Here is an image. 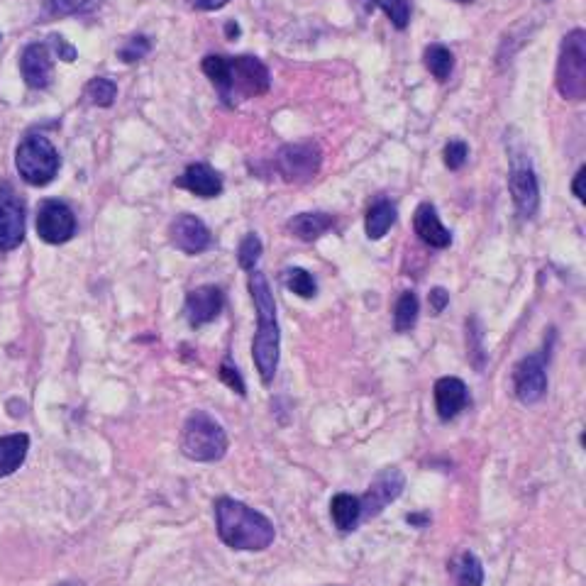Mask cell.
I'll use <instances>...</instances> for the list:
<instances>
[{"label":"cell","instance_id":"cell-3","mask_svg":"<svg viewBox=\"0 0 586 586\" xmlns=\"http://www.w3.org/2000/svg\"><path fill=\"white\" fill-rule=\"evenodd\" d=\"M250 293L257 311V335L252 340V357L257 364V372L262 384H272L279 369V352H281V333L276 323V301L272 286L262 272L250 274Z\"/></svg>","mask_w":586,"mask_h":586},{"label":"cell","instance_id":"cell-9","mask_svg":"<svg viewBox=\"0 0 586 586\" xmlns=\"http://www.w3.org/2000/svg\"><path fill=\"white\" fill-rule=\"evenodd\" d=\"M25 242V203L18 191L0 181V252H13Z\"/></svg>","mask_w":586,"mask_h":586},{"label":"cell","instance_id":"cell-39","mask_svg":"<svg viewBox=\"0 0 586 586\" xmlns=\"http://www.w3.org/2000/svg\"><path fill=\"white\" fill-rule=\"evenodd\" d=\"M240 25H237L235 20H228L225 22V37H228V40H237V37H240Z\"/></svg>","mask_w":586,"mask_h":586},{"label":"cell","instance_id":"cell-33","mask_svg":"<svg viewBox=\"0 0 586 586\" xmlns=\"http://www.w3.org/2000/svg\"><path fill=\"white\" fill-rule=\"evenodd\" d=\"M469 157V147L464 145L460 140H452L447 142L445 152H442V159H445V167L450 171H457L464 167V162H467Z\"/></svg>","mask_w":586,"mask_h":586},{"label":"cell","instance_id":"cell-5","mask_svg":"<svg viewBox=\"0 0 586 586\" xmlns=\"http://www.w3.org/2000/svg\"><path fill=\"white\" fill-rule=\"evenodd\" d=\"M15 167H18V174L25 184L42 189L57 179L62 159H59L57 147L49 142V137L30 132L15 149Z\"/></svg>","mask_w":586,"mask_h":586},{"label":"cell","instance_id":"cell-19","mask_svg":"<svg viewBox=\"0 0 586 586\" xmlns=\"http://www.w3.org/2000/svg\"><path fill=\"white\" fill-rule=\"evenodd\" d=\"M27 452H30V435H3V438H0V479L18 472L27 460Z\"/></svg>","mask_w":586,"mask_h":586},{"label":"cell","instance_id":"cell-28","mask_svg":"<svg viewBox=\"0 0 586 586\" xmlns=\"http://www.w3.org/2000/svg\"><path fill=\"white\" fill-rule=\"evenodd\" d=\"M52 15H91L101 8V0H44Z\"/></svg>","mask_w":586,"mask_h":586},{"label":"cell","instance_id":"cell-12","mask_svg":"<svg viewBox=\"0 0 586 586\" xmlns=\"http://www.w3.org/2000/svg\"><path fill=\"white\" fill-rule=\"evenodd\" d=\"M403 489H406V477H403L401 469H381L377 477L372 479V484H369L367 494L359 499V503H362V518H367V521L369 518H377L389 503H394L403 494Z\"/></svg>","mask_w":586,"mask_h":586},{"label":"cell","instance_id":"cell-17","mask_svg":"<svg viewBox=\"0 0 586 586\" xmlns=\"http://www.w3.org/2000/svg\"><path fill=\"white\" fill-rule=\"evenodd\" d=\"M413 228H416V235L428 247L447 250L452 245V232L440 223V215L433 203H420L416 215H413Z\"/></svg>","mask_w":586,"mask_h":586},{"label":"cell","instance_id":"cell-23","mask_svg":"<svg viewBox=\"0 0 586 586\" xmlns=\"http://www.w3.org/2000/svg\"><path fill=\"white\" fill-rule=\"evenodd\" d=\"M423 62L425 69H428L438 81L450 79L452 69H455V57H452V52L445 44H430L423 54Z\"/></svg>","mask_w":586,"mask_h":586},{"label":"cell","instance_id":"cell-42","mask_svg":"<svg viewBox=\"0 0 586 586\" xmlns=\"http://www.w3.org/2000/svg\"><path fill=\"white\" fill-rule=\"evenodd\" d=\"M457 3H474V0H457Z\"/></svg>","mask_w":586,"mask_h":586},{"label":"cell","instance_id":"cell-2","mask_svg":"<svg viewBox=\"0 0 586 586\" xmlns=\"http://www.w3.org/2000/svg\"><path fill=\"white\" fill-rule=\"evenodd\" d=\"M215 528L220 540L232 550L262 552L276 538L274 523L264 513L228 496L215 501Z\"/></svg>","mask_w":586,"mask_h":586},{"label":"cell","instance_id":"cell-16","mask_svg":"<svg viewBox=\"0 0 586 586\" xmlns=\"http://www.w3.org/2000/svg\"><path fill=\"white\" fill-rule=\"evenodd\" d=\"M469 389L462 379L442 377L435 381V411L440 420H452L467 408Z\"/></svg>","mask_w":586,"mask_h":586},{"label":"cell","instance_id":"cell-25","mask_svg":"<svg viewBox=\"0 0 586 586\" xmlns=\"http://www.w3.org/2000/svg\"><path fill=\"white\" fill-rule=\"evenodd\" d=\"M457 586H482L484 584V565L474 552H462L455 565Z\"/></svg>","mask_w":586,"mask_h":586},{"label":"cell","instance_id":"cell-38","mask_svg":"<svg viewBox=\"0 0 586 586\" xmlns=\"http://www.w3.org/2000/svg\"><path fill=\"white\" fill-rule=\"evenodd\" d=\"M584 179H586V167H582L577 171V176H574V184H572V191H574V196H577V201H586V196H584Z\"/></svg>","mask_w":586,"mask_h":586},{"label":"cell","instance_id":"cell-8","mask_svg":"<svg viewBox=\"0 0 586 586\" xmlns=\"http://www.w3.org/2000/svg\"><path fill=\"white\" fill-rule=\"evenodd\" d=\"M508 189H511L513 203L516 210L525 220L535 218L540 208V186L538 176H535L530 159L523 154H513L511 157V174H508Z\"/></svg>","mask_w":586,"mask_h":586},{"label":"cell","instance_id":"cell-40","mask_svg":"<svg viewBox=\"0 0 586 586\" xmlns=\"http://www.w3.org/2000/svg\"><path fill=\"white\" fill-rule=\"evenodd\" d=\"M362 3H364V10H367V13H369V10L377 8V0H362Z\"/></svg>","mask_w":586,"mask_h":586},{"label":"cell","instance_id":"cell-20","mask_svg":"<svg viewBox=\"0 0 586 586\" xmlns=\"http://www.w3.org/2000/svg\"><path fill=\"white\" fill-rule=\"evenodd\" d=\"M335 225V218L328 213H298L289 220V232L293 237L303 242H313L318 237H323L325 232Z\"/></svg>","mask_w":586,"mask_h":586},{"label":"cell","instance_id":"cell-22","mask_svg":"<svg viewBox=\"0 0 586 586\" xmlns=\"http://www.w3.org/2000/svg\"><path fill=\"white\" fill-rule=\"evenodd\" d=\"M396 206L391 201L374 203L372 208L367 210V220H364V230H367L369 240H381L391 228L396 225Z\"/></svg>","mask_w":586,"mask_h":586},{"label":"cell","instance_id":"cell-26","mask_svg":"<svg viewBox=\"0 0 586 586\" xmlns=\"http://www.w3.org/2000/svg\"><path fill=\"white\" fill-rule=\"evenodd\" d=\"M84 98L91 105H96V108H110L115 98H118V86H115V81L105 79V76H96V79L86 84Z\"/></svg>","mask_w":586,"mask_h":586},{"label":"cell","instance_id":"cell-15","mask_svg":"<svg viewBox=\"0 0 586 586\" xmlns=\"http://www.w3.org/2000/svg\"><path fill=\"white\" fill-rule=\"evenodd\" d=\"M52 49L44 42H32L22 49L20 54V74L25 79V84L35 91H44L52 84Z\"/></svg>","mask_w":586,"mask_h":586},{"label":"cell","instance_id":"cell-6","mask_svg":"<svg viewBox=\"0 0 586 586\" xmlns=\"http://www.w3.org/2000/svg\"><path fill=\"white\" fill-rule=\"evenodd\" d=\"M557 91L565 101H582L586 96V32L572 30L565 35L557 59Z\"/></svg>","mask_w":586,"mask_h":586},{"label":"cell","instance_id":"cell-13","mask_svg":"<svg viewBox=\"0 0 586 586\" xmlns=\"http://www.w3.org/2000/svg\"><path fill=\"white\" fill-rule=\"evenodd\" d=\"M225 308V293L218 286H198V289L189 291L184 303L186 320H189L191 328H203V325L213 323Z\"/></svg>","mask_w":586,"mask_h":586},{"label":"cell","instance_id":"cell-34","mask_svg":"<svg viewBox=\"0 0 586 586\" xmlns=\"http://www.w3.org/2000/svg\"><path fill=\"white\" fill-rule=\"evenodd\" d=\"M220 379H223L225 384H228L232 391H237V394H240V396L247 394V391H245V381H242L240 369H237L235 364L230 362V359H225V362L220 364Z\"/></svg>","mask_w":586,"mask_h":586},{"label":"cell","instance_id":"cell-11","mask_svg":"<svg viewBox=\"0 0 586 586\" xmlns=\"http://www.w3.org/2000/svg\"><path fill=\"white\" fill-rule=\"evenodd\" d=\"M37 235L47 245H64L76 235V215L64 201H44L37 210Z\"/></svg>","mask_w":586,"mask_h":586},{"label":"cell","instance_id":"cell-10","mask_svg":"<svg viewBox=\"0 0 586 586\" xmlns=\"http://www.w3.org/2000/svg\"><path fill=\"white\" fill-rule=\"evenodd\" d=\"M513 394L525 406L543 401L547 394V359L543 352L523 357L513 369Z\"/></svg>","mask_w":586,"mask_h":586},{"label":"cell","instance_id":"cell-18","mask_svg":"<svg viewBox=\"0 0 586 586\" xmlns=\"http://www.w3.org/2000/svg\"><path fill=\"white\" fill-rule=\"evenodd\" d=\"M174 184L198 198H215L223 193V176L210 169L208 164H191Z\"/></svg>","mask_w":586,"mask_h":586},{"label":"cell","instance_id":"cell-1","mask_svg":"<svg viewBox=\"0 0 586 586\" xmlns=\"http://www.w3.org/2000/svg\"><path fill=\"white\" fill-rule=\"evenodd\" d=\"M201 66L203 74L208 76L210 84L218 88L220 98L228 105H235L242 98L264 96L272 86L267 66L257 57H250V54H242V57L208 54Z\"/></svg>","mask_w":586,"mask_h":586},{"label":"cell","instance_id":"cell-35","mask_svg":"<svg viewBox=\"0 0 586 586\" xmlns=\"http://www.w3.org/2000/svg\"><path fill=\"white\" fill-rule=\"evenodd\" d=\"M49 47L54 49V54H57L59 59H62V62H76V57H79V52H76V47L74 44H69L64 40L62 35H52L49 37Z\"/></svg>","mask_w":586,"mask_h":586},{"label":"cell","instance_id":"cell-37","mask_svg":"<svg viewBox=\"0 0 586 586\" xmlns=\"http://www.w3.org/2000/svg\"><path fill=\"white\" fill-rule=\"evenodd\" d=\"M193 10H203V13H210V10H220L230 3V0H186Z\"/></svg>","mask_w":586,"mask_h":586},{"label":"cell","instance_id":"cell-36","mask_svg":"<svg viewBox=\"0 0 586 586\" xmlns=\"http://www.w3.org/2000/svg\"><path fill=\"white\" fill-rule=\"evenodd\" d=\"M428 303H430V308H433V313L440 315L447 308V303H450V293H447L445 289H440V286H438V289L430 291Z\"/></svg>","mask_w":586,"mask_h":586},{"label":"cell","instance_id":"cell-41","mask_svg":"<svg viewBox=\"0 0 586 586\" xmlns=\"http://www.w3.org/2000/svg\"><path fill=\"white\" fill-rule=\"evenodd\" d=\"M59 586H84L81 582H64V584H59Z\"/></svg>","mask_w":586,"mask_h":586},{"label":"cell","instance_id":"cell-32","mask_svg":"<svg viewBox=\"0 0 586 586\" xmlns=\"http://www.w3.org/2000/svg\"><path fill=\"white\" fill-rule=\"evenodd\" d=\"M484 333L482 328H479V320L472 318L467 323V347H469V355H472L474 364H477V369L484 367Z\"/></svg>","mask_w":586,"mask_h":586},{"label":"cell","instance_id":"cell-21","mask_svg":"<svg viewBox=\"0 0 586 586\" xmlns=\"http://www.w3.org/2000/svg\"><path fill=\"white\" fill-rule=\"evenodd\" d=\"M330 516H333L337 530L350 533L362 521V503L352 494H335L330 501Z\"/></svg>","mask_w":586,"mask_h":586},{"label":"cell","instance_id":"cell-14","mask_svg":"<svg viewBox=\"0 0 586 586\" xmlns=\"http://www.w3.org/2000/svg\"><path fill=\"white\" fill-rule=\"evenodd\" d=\"M169 240L176 250L193 257V254L206 252L210 247V230L201 218H196V215L181 213L179 218L171 223Z\"/></svg>","mask_w":586,"mask_h":586},{"label":"cell","instance_id":"cell-4","mask_svg":"<svg viewBox=\"0 0 586 586\" xmlns=\"http://www.w3.org/2000/svg\"><path fill=\"white\" fill-rule=\"evenodd\" d=\"M181 452L193 462L223 460L228 452V433L210 413H191L181 430Z\"/></svg>","mask_w":586,"mask_h":586},{"label":"cell","instance_id":"cell-31","mask_svg":"<svg viewBox=\"0 0 586 586\" xmlns=\"http://www.w3.org/2000/svg\"><path fill=\"white\" fill-rule=\"evenodd\" d=\"M149 52H152V40H149L147 35H135L127 40L125 47H120L118 59L123 64H135L140 62V59H145Z\"/></svg>","mask_w":586,"mask_h":586},{"label":"cell","instance_id":"cell-27","mask_svg":"<svg viewBox=\"0 0 586 586\" xmlns=\"http://www.w3.org/2000/svg\"><path fill=\"white\" fill-rule=\"evenodd\" d=\"M284 286L301 298H313L315 291H318V286H315V279L311 276V272H306V269H301V267L286 269Z\"/></svg>","mask_w":586,"mask_h":586},{"label":"cell","instance_id":"cell-7","mask_svg":"<svg viewBox=\"0 0 586 586\" xmlns=\"http://www.w3.org/2000/svg\"><path fill=\"white\" fill-rule=\"evenodd\" d=\"M323 167V152L315 142H291L276 152V171L289 184H306Z\"/></svg>","mask_w":586,"mask_h":586},{"label":"cell","instance_id":"cell-29","mask_svg":"<svg viewBox=\"0 0 586 586\" xmlns=\"http://www.w3.org/2000/svg\"><path fill=\"white\" fill-rule=\"evenodd\" d=\"M262 250V240H259L254 232H247V235L242 237L240 247H237V262H240V267L247 269V272H254L257 262L262 259Z\"/></svg>","mask_w":586,"mask_h":586},{"label":"cell","instance_id":"cell-30","mask_svg":"<svg viewBox=\"0 0 586 586\" xmlns=\"http://www.w3.org/2000/svg\"><path fill=\"white\" fill-rule=\"evenodd\" d=\"M377 8L384 10L386 18L391 20L396 30H406L408 22H411V5H408V0H377Z\"/></svg>","mask_w":586,"mask_h":586},{"label":"cell","instance_id":"cell-24","mask_svg":"<svg viewBox=\"0 0 586 586\" xmlns=\"http://www.w3.org/2000/svg\"><path fill=\"white\" fill-rule=\"evenodd\" d=\"M418 313H420V303H418L416 293L403 291L401 296H398L396 308H394V328H396V333H408V330L416 328Z\"/></svg>","mask_w":586,"mask_h":586}]
</instances>
